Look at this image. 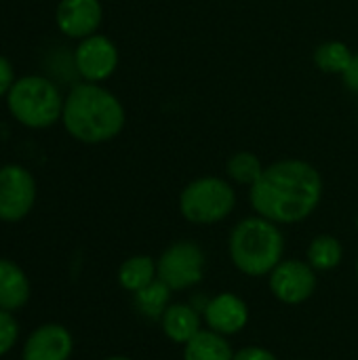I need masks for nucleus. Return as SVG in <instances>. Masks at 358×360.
I'll use <instances>...</instances> for the list:
<instances>
[{
  "label": "nucleus",
  "instance_id": "14",
  "mask_svg": "<svg viewBox=\"0 0 358 360\" xmlns=\"http://www.w3.org/2000/svg\"><path fill=\"white\" fill-rule=\"evenodd\" d=\"M30 297L25 274L11 262L0 259V310H17Z\"/></svg>",
  "mask_w": 358,
  "mask_h": 360
},
{
  "label": "nucleus",
  "instance_id": "1",
  "mask_svg": "<svg viewBox=\"0 0 358 360\" xmlns=\"http://www.w3.org/2000/svg\"><path fill=\"white\" fill-rule=\"evenodd\" d=\"M323 177L306 160H279L251 186L249 200L260 217L274 224H298L321 202Z\"/></svg>",
  "mask_w": 358,
  "mask_h": 360
},
{
  "label": "nucleus",
  "instance_id": "24",
  "mask_svg": "<svg viewBox=\"0 0 358 360\" xmlns=\"http://www.w3.org/2000/svg\"><path fill=\"white\" fill-rule=\"evenodd\" d=\"M13 68L8 63V59L0 57V95H4L6 91H11L13 86Z\"/></svg>",
  "mask_w": 358,
  "mask_h": 360
},
{
  "label": "nucleus",
  "instance_id": "7",
  "mask_svg": "<svg viewBox=\"0 0 358 360\" xmlns=\"http://www.w3.org/2000/svg\"><path fill=\"white\" fill-rule=\"evenodd\" d=\"M34 198L36 186L23 167L8 165L0 169V219L17 221L25 217L34 205Z\"/></svg>",
  "mask_w": 358,
  "mask_h": 360
},
{
  "label": "nucleus",
  "instance_id": "27",
  "mask_svg": "<svg viewBox=\"0 0 358 360\" xmlns=\"http://www.w3.org/2000/svg\"><path fill=\"white\" fill-rule=\"evenodd\" d=\"M357 228H358V217H357Z\"/></svg>",
  "mask_w": 358,
  "mask_h": 360
},
{
  "label": "nucleus",
  "instance_id": "25",
  "mask_svg": "<svg viewBox=\"0 0 358 360\" xmlns=\"http://www.w3.org/2000/svg\"><path fill=\"white\" fill-rule=\"evenodd\" d=\"M108 360H131V359H124V356H112V359Z\"/></svg>",
  "mask_w": 358,
  "mask_h": 360
},
{
  "label": "nucleus",
  "instance_id": "10",
  "mask_svg": "<svg viewBox=\"0 0 358 360\" xmlns=\"http://www.w3.org/2000/svg\"><path fill=\"white\" fill-rule=\"evenodd\" d=\"M101 23L99 0H61L57 6V25L70 38H87Z\"/></svg>",
  "mask_w": 358,
  "mask_h": 360
},
{
  "label": "nucleus",
  "instance_id": "3",
  "mask_svg": "<svg viewBox=\"0 0 358 360\" xmlns=\"http://www.w3.org/2000/svg\"><path fill=\"white\" fill-rule=\"evenodd\" d=\"M285 238L274 221L247 217L230 234V257L249 276L270 274L283 259Z\"/></svg>",
  "mask_w": 358,
  "mask_h": 360
},
{
  "label": "nucleus",
  "instance_id": "12",
  "mask_svg": "<svg viewBox=\"0 0 358 360\" xmlns=\"http://www.w3.org/2000/svg\"><path fill=\"white\" fill-rule=\"evenodd\" d=\"M72 352V338L59 325H44L36 329L23 348V360H68Z\"/></svg>",
  "mask_w": 358,
  "mask_h": 360
},
{
  "label": "nucleus",
  "instance_id": "23",
  "mask_svg": "<svg viewBox=\"0 0 358 360\" xmlns=\"http://www.w3.org/2000/svg\"><path fill=\"white\" fill-rule=\"evenodd\" d=\"M232 360H276V356H274L272 352L264 350V348L251 346V348H243L238 354H234V359Z\"/></svg>",
  "mask_w": 358,
  "mask_h": 360
},
{
  "label": "nucleus",
  "instance_id": "16",
  "mask_svg": "<svg viewBox=\"0 0 358 360\" xmlns=\"http://www.w3.org/2000/svg\"><path fill=\"white\" fill-rule=\"evenodd\" d=\"M354 53L348 49V44L340 40H329L317 46L314 51V63L321 72L327 74H344L346 68L350 65Z\"/></svg>",
  "mask_w": 358,
  "mask_h": 360
},
{
  "label": "nucleus",
  "instance_id": "22",
  "mask_svg": "<svg viewBox=\"0 0 358 360\" xmlns=\"http://www.w3.org/2000/svg\"><path fill=\"white\" fill-rule=\"evenodd\" d=\"M342 78H344L346 89H348L350 93L358 95V53L352 57V61H350V65L346 68V72L342 74Z\"/></svg>",
  "mask_w": 358,
  "mask_h": 360
},
{
  "label": "nucleus",
  "instance_id": "15",
  "mask_svg": "<svg viewBox=\"0 0 358 360\" xmlns=\"http://www.w3.org/2000/svg\"><path fill=\"white\" fill-rule=\"evenodd\" d=\"M230 344L215 331H198L184 350V360H232Z\"/></svg>",
  "mask_w": 358,
  "mask_h": 360
},
{
  "label": "nucleus",
  "instance_id": "19",
  "mask_svg": "<svg viewBox=\"0 0 358 360\" xmlns=\"http://www.w3.org/2000/svg\"><path fill=\"white\" fill-rule=\"evenodd\" d=\"M264 173V167L260 158L251 152H236L228 160V175L243 186H253Z\"/></svg>",
  "mask_w": 358,
  "mask_h": 360
},
{
  "label": "nucleus",
  "instance_id": "20",
  "mask_svg": "<svg viewBox=\"0 0 358 360\" xmlns=\"http://www.w3.org/2000/svg\"><path fill=\"white\" fill-rule=\"evenodd\" d=\"M169 291H171V289H169L162 281L150 283L146 289L137 291V297H135L137 308H139L146 316H152V319L165 314V310L169 308V306H167V304H169Z\"/></svg>",
  "mask_w": 358,
  "mask_h": 360
},
{
  "label": "nucleus",
  "instance_id": "17",
  "mask_svg": "<svg viewBox=\"0 0 358 360\" xmlns=\"http://www.w3.org/2000/svg\"><path fill=\"white\" fill-rule=\"evenodd\" d=\"M118 278L127 291L137 293V291L146 289L150 283H154V262L148 255L131 257L120 266Z\"/></svg>",
  "mask_w": 358,
  "mask_h": 360
},
{
  "label": "nucleus",
  "instance_id": "8",
  "mask_svg": "<svg viewBox=\"0 0 358 360\" xmlns=\"http://www.w3.org/2000/svg\"><path fill=\"white\" fill-rule=\"evenodd\" d=\"M270 289L285 304H302L317 289V276L312 266L300 259L281 262L270 272Z\"/></svg>",
  "mask_w": 358,
  "mask_h": 360
},
{
  "label": "nucleus",
  "instance_id": "18",
  "mask_svg": "<svg viewBox=\"0 0 358 360\" xmlns=\"http://www.w3.org/2000/svg\"><path fill=\"white\" fill-rule=\"evenodd\" d=\"M308 262L317 270H333L342 262V245H340V240L329 236V234L317 236L310 243Z\"/></svg>",
  "mask_w": 358,
  "mask_h": 360
},
{
  "label": "nucleus",
  "instance_id": "11",
  "mask_svg": "<svg viewBox=\"0 0 358 360\" xmlns=\"http://www.w3.org/2000/svg\"><path fill=\"white\" fill-rule=\"evenodd\" d=\"M205 319H207V325L215 333L232 335V333H238L247 325L249 312L241 297H236L232 293H222L207 304Z\"/></svg>",
  "mask_w": 358,
  "mask_h": 360
},
{
  "label": "nucleus",
  "instance_id": "2",
  "mask_svg": "<svg viewBox=\"0 0 358 360\" xmlns=\"http://www.w3.org/2000/svg\"><path fill=\"white\" fill-rule=\"evenodd\" d=\"M63 124L68 133L84 143L114 139L124 127L122 103L95 82L76 84L63 101Z\"/></svg>",
  "mask_w": 358,
  "mask_h": 360
},
{
  "label": "nucleus",
  "instance_id": "9",
  "mask_svg": "<svg viewBox=\"0 0 358 360\" xmlns=\"http://www.w3.org/2000/svg\"><path fill=\"white\" fill-rule=\"evenodd\" d=\"M76 68L82 78L89 82H101L118 65V51L114 42L101 34H91L82 38V42L76 49Z\"/></svg>",
  "mask_w": 358,
  "mask_h": 360
},
{
  "label": "nucleus",
  "instance_id": "13",
  "mask_svg": "<svg viewBox=\"0 0 358 360\" xmlns=\"http://www.w3.org/2000/svg\"><path fill=\"white\" fill-rule=\"evenodd\" d=\"M162 331L175 344H188L200 331V316L190 306H169L162 314Z\"/></svg>",
  "mask_w": 358,
  "mask_h": 360
},
{
  "label": "nucleus",
  "instance_id": "21",
  "mask_svg": "<svg viewBox=\"0 0 358 360\" xmlns=\"http://www.w3.org/2000/svg\"><path fill=\"white\" fill-rule=\"evenodd\" d=\"M17 333L19 329L15 319L6 310H0V356L13 348V344L17 342Z\"/></svg>",
  "mask_w": 358,
  "mask_h": 360
},
{
  "label": "nucleus",
  "instance_id": "4",
  "mask_svg": "<svg viewBox=\"0 0 358 360\" xmlns=\"http://www.w3.org/2000/svg\"><path fill=\"white\" fill-rule=\"evenodd\" d=\"M8 110L25 127L44 129L63 114V101L57 86L40 76L17 80L8 91Z\"/></svg>",
  "mask_w": 358,
  "mask_h": 360
},
{
  "label": "nucleus",
  "instance_id": "6",
  "mask_svg": "<svg viewBox=\"0 0 358 360\" xmlns=\"http://www.w3.org/2000/svg\"><path fill=\"white\" fill-rule=\"evenodd\" d=\"M205 253L194 243H175L158 259V278L171 291H184L194 287L203 278Z\"/></svg>",
  "mask_w": 358,
  "mask_h": 360
},
{
  "label": "nucleus",
  "instance_id": "26",
  "mask_svg": "<svg viewBox=\"0 0 358 360\" xmlns=\"http://www.w3.org/2000/svg\"><path fill=\"white\" fill-rule=\"evenodd\" d=\"M357 276H358V262H357Z\"/></svg>",
  "mask_w": 358,
  "mask_h": 360
},
{
  "label": "nucleus",
  "instance_id": "5",
  "mask_svg": "<svg viewBox=\"0 0 358 360\" xmlns=\"http://www.w3.org/2000/svg\"><path fill=\"white\" fill-rule=\"evenodd\" d=\"M236 202L232 186L219 177H200L188 184L179 196V211L192 224H217L226 219Z\"/></svg>",
  "mask_w": 358,
  "mask_h": 360
}]
</instances>
